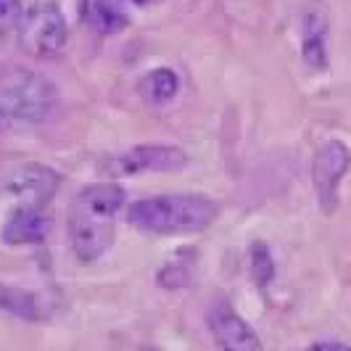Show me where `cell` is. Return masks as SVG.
<instances>
[{"label": "cell", "instance_id": "14", "mask_svg": "<svg viewBox=\"0 0 351 351\" xmlns=\"http://www.w3.org/2000/svg\"><path fill=\"white\" fill-rule=\"evenodd\" d=\"M251 275H254V280L259 288H267L272 278H275V262H272V254H269V248L267 243L262 241H256L254 246H251Z\"/></svg>", "mask_w": 351, "mask_h": 351}, {"label": "cell", "instance_id": "15", "mask_svg": "<svg viewBox=\"0 0 351 351\" xmlns=\"http://www.w3.org/2000/svg\"><path fill=\"white\" fill-rule=\"evenodd\" d=\"M21 0H0V48L21 29Z\"/></svg>", "mask_w": 351, "mask_h": 351}, {"label": "cell", "instance_id": "11", "mask_svg": "<svg viewBox=\"0 0 351 351\" xmlns=\"http://www.w3.org/2000/svg\"><path fill=\"white\" fill-rule=\"evenodd\" d=\"M301 53L312 69H328V19L312 11L301 27Z\"/></svg>", "mask_w": 351, "mask_h": 351}, {"label": "cell", "instance_id": "18", "mask_svg": "<svg viewBox=\"0 0 351 351\" xmlns=\"http://www.w3.org/2000/svg\"><path fill=\"white\" fill-rule=\"evenodd\" d=\"M3 122H5V119H3V117H0V124H3Z\"/></svg>", "mask_w": 351, "mask_h": 351}, {"label": "cell", "instance_id": "3", "mask_svg": "<svg viewBox=\"0 0 351 351\" xmlns=\"http://www.w3.org/2000/svg\"><path fill=\"white\" fill-rule=\"evenodd\" d=\"M58 106V93L56 85L45 74L24 66L0 74V117L19 119V122L40 124L51 119Z\"/></svg>", "mask_w": 351, "mask_h": 351}, {"label": "cell", "instance_id": "16", "mask_svg": "<svg viewBox=\"0 0 351 351\" xmlns=\"http://www.w3.org/2000/svg\"><path fill=\"white\" fill-rule=\"evenodd\" d=\"M306 351H351V346L341 343V341H319V343H312Z\"/></svg>", "mask_w": 351, "mask_h": 351}, {"label": "cell", "instance_id": "7", "mask_svg": "<svg viewBox=\"0 0 351 351\" xmlns=\"http://www.w3.org/2000/svg\"><path fill=\"white\" fill-rule=\"evenodd\" d=\"M61 185V175L48 164H21L5 177V193L19 201V209L43 211L51 204Z\"/></svg>", "mask_w": 351, "mask_h": 351}, {"label": "cell", "instance_id": "13", "mask_svg": "<svg viewBox=\"0 0 351 351\" xmlns=\"http://www.w3.org/2000/svg\"><path fill=\"white\" fill-rule=\"evenodd\" d=\"M0 309L24 317V319H40V317H45V301L43 296H37L35 291L0 282Z\"/></svg>", "mask_w": 351, "mask_h": 351}, {"label": "cell", "instance_id": "1", "mask_svg": "<svg viewBox=\"0 0 351 351\" xmlns=\"http://www.w3.org/2000/svg\"><path fill=\"white\" fill-rule=\"evenodd\" d=\"M122 209L124 191L111 182L85 185L71 198L66 230H69V246L77 262H95L114 246L117 217L122 214Z\"/></svg>", "mask_w": 351, "mask_h": 351}, {"label": "cell", "instance_id": "6", "mask_svg": "<svg viewBox=\"0 0 351 351\" xmlns=\"http://www.w3.org/2000/svg\"><path fill=\"white\" fill-rule=\"evenodd\" d=\"M351 151L343 141H325L312 158V182L317 201L325 214H333L338 206V185L349 175Z\"/></svg>", "mask_w": 351, "mask_h": 351}, {"label": "cell", "instance_id": "12", "mask_svg": "<svg viewBox=\"0 0 351 351\" xmlns=\"http://www.w3.org/2000/svg\"><path fill=\"white\" fill-rule=\"evenodd\" d=\"M138 93L145 104L167 106L169 101H175L180 93V74L169 66H156L138 82Z\"/></svg>", "mask_w": 351, "mask_h": 351}, {"label": "cell", "instance_id": "9", "mask_svg": "<svg viewBox=\"0 0 351 351\" xmlns=\"http://www.w3.org/2000/svg\"><path fill=\"white\" fill-rule=\"evenodd\" d=\"M80 16L98 35H117L130 24V5L124 0H80Z\"/></svg>", "mask_w": 351, "mask_h": 351}, {"label": "cell", "instance_id": "5", "mask_svg": "<svg viewBox=\"0 0 351 351\" xmlns=\"http://www.w3.org/2000/svg\"><path fill=\"white\" fill-rule=\"evenodd\" d=\"M188 167V154L180 145L164 143H141L117 156L106 158V172L111 177H141L161 175V172H180Z\"/></svg>", "mask_w": 351, "mask_h": 351}, {"label": "cell", "instance_id": "8", "mask_svg": "<svg viewBox=\"0 0 351 351\" xmlns=\"http://www.w3.org/2000/svg\"><path fill=\"white\" fill-rule=\"evenodd\" d=\"M209 328L222 351H264L259 335L228 304H217L209 312Z\"/></svg>", "mask_w": 351, "mask_h": 351}, {"label": "cell", "instance_id": "2", "mask_svg": "<svg viewBox=\"0 0 351 351\" xmlns=\"http://www.w3.org/2000/svg\"><path fill=\"white\" fill-rule=\"evenodd\" d=\"M219 217V204L209 195L167 193L141 198L127 209V222L148 235H193L209 230Z\"/></svg>", "mask_w": 351, "mask_h": 351}, {"label": "cell", "instance_id": "17", "mask_svg": "<svg viewBox=\"0 0 351 351\" xmlns=\"http://www.w3.org/2000/svg\"><path fill=\"white\" fill-rule=\"evenodd\" d=\"M130 8H145V5H156L161 0H124Z\"/></svg>", "mask_w": 351, "mask_h": 351}, {"label": "cell", "instance_id": "4", "mask_svg": "<svg viewBox=\"0 0 351 351\" xmlns=\"http://www.w3.org/2000/svg\"><path fill=\"white\" fill-rule=\"evenodd\" d=\"M21 48L35 58H56L69 43V27L53 0H37L21 19Z\"/></svg>", "mask_w": 351, "mask_h": 351}, {"label": "cell", "instance_id": "10", "mask_svg": "<svg viewBox=\"0 0 351 351\" xmlns=\"http://www.w3.org/2000/svg\"><path fill=\"white\" fill-rule=\"evenodd\" d=\"M48 232H51V219L45 211L16 209L3 225V241L8 246H37L48 238Z\"/></svg>", "mask_w": 351, "mask_h": 351}]
</instances>
